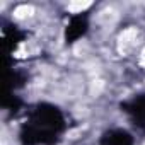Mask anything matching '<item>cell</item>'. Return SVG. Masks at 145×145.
Here are the masks:
<instances>
[{"label": "cell", "mask_w": 145, "mask_h": 145, "mask_svg": "<svg viewBox=\"0 0 145 145\" xmlns=\"http://www.w3.org/2000/svg\"><path fill=\"white\" fill-rule=\"evenodd\" d=\"M137 36H138V33H137V29H133V27L123 31V34L120 36V48H121L123 53H126L128 50L135 48V44H137V43H135V41H137Z\"/></svg>", "instance_id": "cell-1"}, {"label": "cell", "mask_w": 145, "mask_h": 145, "mask_svg": "<svg viewBox=\"0 0 145 145\" xmlns=\"http://www.w3.org/2000/svg\"><path fill=\"white\" fill-rule=\"evenodd\" d=\"M33 12H34V9H33L31 5H19V7L14 10V17H17V19H26V17L33 16Z\"/></svg>", "instance_id": "cell-2"}, {"label": "cell", "mask_w": 145, "mask_h": 145, "mask_svg": "<svg viewBox=\"0 0 145 145\" xmlns=\"http://www.w3.org/2000/svg\"><path fill=\"white\" fill-rule=\"evenodd\" d=\"M92 4L91 2H72V4H68V10L70 12H74V14H79V12H82V10H86V9H89Z\"/></svg>", "instance_id": "cell-3"}]
</instances>
